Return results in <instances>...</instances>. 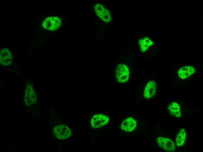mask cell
Listing matches in <instances>:
<instances>
[{"label":"cell","instance_id":"8fae6325","mask_svg":"<svg viewBox=\"0 0 203 152\" xmlns=\"http://www.w3.org/2000/svg\"><path fill=\"white\" fill-rule=\"evenodd\" d=\"M186 134L184 129H180L177 134L175 144L178 147H181L183 145L186 140Z\"/></svg>","mask_w":203,"mask_h":152},{"label":"cell","instance_id":"5b68a950","mask_svg":"<svg viewBox=\"0 0 203 152\" xmlns=\"http://www.w3.org/2000/svg\"><path fill=\"white\" fill-rule=\"evenodd\" d=\"M157 142L159 147L166 151L173 152L175 150L174 142L169 139L159 137L157 139Z\"/></svg>","mask_w":203,"mask_h":152},{"label":"cell","instance_id":"7c38bea8","mask_svg":"<svg viewBox=\"0 0 203 152\" xmlns=\"http://www.w3.org/2000/svg\"><path fill=\"white\" fill-rule=\"evenodd\" d=\"M7 51H9V50L8 49H7Z\"/></svg>","mask_w":203,"mask_h":152},{"label":"cell","instance_id":"8992f818","mask_svg":"<svg viewBox=\"0 0 203 152\" xmlns=\"http://www.w3.org/2000/svg\"><path fill=\"white\" fill-rule=\"evenodd\" d=\"M157 85L153 81L149 82L147 84L144 92V96L147 99L151 98L156 92Z\"/></svg>","mask_w":203,"mask_h":152},{"label":"cell","instance_id":"d6986e66","mask_svg":"<svg viewBox=\"0 0 203 152\" xmlns=\"http://www.w3.org/2000/svg\"><path fill=\"white\" fill-rule=\"evenodd\" d=\"M54 15H52V16H53Z\"/></svg>","mask_w":203,"mask_h":152},{"label":"cell","instance_id":"5bb4252c","mask_svg":"<svg viewBox=\"0 0 203 152\" xmlns=\"http://www.w3.org/2000/svg\"><path fill=\"white\" fill-rule=\"evenodd\" d=\"M12 61H10V63H12Z\"/></svg>","mask_w":203,"mask_h":152},{"label":"cell","instance_id":"ba28073f","mask_svg":"<svg viewBox=\"0 0 203 152\" xmlns=\"http://www.w3.org/2000/svg\"><path fill=\"white\" fill-rule=\"evenodd\" d=\"M195 68L191 66H186L180 68L178 70V76L182 79H185L193 74Z\"/></svg>","mask_w":203,"mask_h":152},{"label":"cell","instance_id":"ac0fdd59","mask_svg":"<svg viewBox=\"0 0 203 152\" xmlns=\"http://www.w3.org/2000/svg\"><path fill=\"white\" fill-rule=\"evenodd\" d=\"M17 69H18V68H17Z\"/></svg>","mask_w":203,"mask_h":152},{"label":"cell","instance_id":"2e32d148","mask_svg":"<svg viewBox=\"0 0 203 152\" xmlns=\"http://www.w3.org/2000/svg\"><path fill=\"white\" fill-rule=\"evenodd\" d=\"M32 42V40H31V42Z\"/></svg>","mask_w":203,"mask_h":152},{"label":"cell","instance_id":"9c48e42d","mask_svg":"<svg viewBox=\"0 0 203 152\" xmlns=\"http://www.w3.org/2000/svg\"><path fill=\"white\" fill-rule=\"evenodd\" d=\"M168 109L172 116L176 118L180 117V107L177 103L175 102L170 103L168 106Z\"/></svg>","mask_w":203,"mask_h":152},{"label":"cell","instance_id":"30bf717a","mask_svg":"<svg viewBox=\"0 0 203 152\" xmlns=\"http://www.w3.org/2000/svg\"><path fill=\"white\" fill-rule=\"evenodd\" d=\"M153 42L149 37H144L140 39L138 44L140 49L142 52H145L149 47L152 45Z\"/></svg>","mask_w":203,"mask_h":152},{"label":"cell","instance_id":"4fadbf2b","mask_svg":"<svg viewBox=\"0 0 203 152\" xmlns=\"http://www.w3.org/2000/svg\"><path fill=\"white\" fill-rule=\"evenodd\" d=\"M5 58H7V56H6L5 57Z\"/></svg>","mask_w":203,"mask_h":152},{"label":"cell","instance_id":"52a82bcc","mask_svg":"<svg viewBox=\"0 0 203 152\" xmlns=\"http://www.w3.org/2000/svg\"><path fill=\"white\" fill-rule=\"evenodd\" d=\"M136 125L135 120L132 118H129L123 122L121 126V128L125 132H130L135 129Z\"/></svg>","mask_w":203,"mask_h":152},{"label":"cell","instance_id":"9a60e30c","mask_svg":"<svg viewBox=\"0 0 203 152\" xmlns=\"http://www.w3.org/2000/svg\"><path fill=\"white\" fill-rule=\"evenodd\" d=\"M38 23H39V21H38Z\"/></svg>","mask_w":203,"mask_h":152},{"label":"cell","instance_id":"277c9868","mask_svg":"<svg viewBox=\"0 0 203 152\" xmlns=\"http://www.w3.org/2000/svg\"><path fill=\"white\" fill-rule=\"evenodd\" d=\"M94 9L97 15L104 22L108 23L111 20L110 12L103 5L99 3L96 4Z\"/></svg>","mask_w":203,"mask_h":152},{"label":"cell","instance_id":"3957f363","mask_svg":"<svg viewBox=\"0 0 203 152\" xmlns=\"http://www.w3.org/2000/svg\"><path fill=\"white\" fill-rule=\"evenodd\" d=\"M109 120V117L106 115L102 113L96 114L92 118L91 125L94 128H98L106 125Z\"/></svg>","mask_w":203,"mask_h":152},{"label":"cell","instance_id":"e0dca14e","mask_svg":"<svg viewBox=\"0 0 203 152\" xmlns=\"http://www.w3.org/2000/svg\"><path fill=\"white\" fill-rule=\"evenodd\" d=\"M10 58H9V57H8V59H10Z\"/></svg>","mask_w":203,"mask_h":152},{"label":"cell","instance_id":"7a4b0ae2","mask_svg":"<svg viewBox=\"0 0 203 152\" xmlns=\"http://www.w3.org/2000/svg\"><path fill=\"white\" fill-rule=\"evenodd\" d=\"M53 131L55 136L60 139H66L70 136L72 134L71 129L65 124L56 126Z\"/></svg>","mask_w":203,"mask_h":152},{"label":"cell","instance_id":"6da1fadb","mask_svg":"<svg viewBox=\"0 0 203 152\" xmlns=\"http://www.w3.org/2000/svg\"><path fill=\"white\" fill-rule=\"evenodd\" d=\"M116 78L120 82H125L127 81L130 76V71L128 66L123 64H119L116 71Z\"/></svg>","mask_w":203,"mask_h":152}]
</instances>
